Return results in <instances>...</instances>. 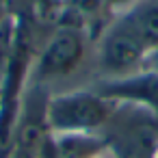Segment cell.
<instances>
[{"mask_svg": "<svg viewBox=\"0 0 158 158\" xmlns=\"http://www.w3.org/2000/svg\"><path fill=\"white\" fill-rule=\"evenodd\" d=\"M93 56V35L78 24L54 26L44 41L37 59L31 63L28 85L48 89L50 82L74 76L85 61Z\"/></svg>", "mask_w": 158, "mask_h": 158, "instance_id": "1", "label": "cell"}, {"mask_svg": "<svg viewBox=\"0 0 158 158\" xmlns=\"http://www.w3.org/2000/svg\"><path fill=\"white\" fill-rule=\"evenodd\" d=\"M113 158H158V110L115 102L100 130Z\"/></svg>", "mask_w": 158, "mask_h": 158, "instance_id": "2", "label": "cell"}, {"mask_svg": "<svg viewBox=\"0 0 158 158\" xmlns=\"http://www.w3.org/2000/svg\"><path fill=\"white\" fill-rule=\"evenodd\" d=\"M147 54H149L147 44L121 15L115 13L110 22L93 39L91 65L95 69V80L130 76L143 69Z\"/></svg>", "mask_w": 158, "mask_h": 158, "instance_id": "3", "label": "cell"}, {"mask_svg": "<svg viewBox=\"0 0 158 158\" xmlns=\"http://www.w3.org/2000/svg\"><path fill=\"white\" fill-rule=\"evenodd\" d=\"M115 102L102 98L93 87L67 89L48 95L46 117L52 134L100 132L108 121Z\"/></svg>", "mask_w": 158, "mask_h": 158, "instance_id": "4", "label": "cell"}, {"mask_svg": "<svg viewBox=\"0 0 158 158\" xmlns=\"http://www.w3.org/2000/svg\"><path fill=\"white\" fill-rule=\"evenodd\" d=\"M93 89L110 102H128L158 110V74L149 69H139L130 76L95 80Z\"/></svg>", "mask_w": 158, "mask_h": 158, "instance_id": "5", "label": "cell"}, {"mask_svg": "<svg viewBox=\"0 0 158 158\" xmlns=\"http://www.w3.org/2000/svg\"><path fill=\"white\" fill-rule=\"evenodd\" d=\"M54 158H104L108 145L100 132H63L52 134Z\"/></svg>", "mask_w": 158, "mask_h": 158, "instance_id": "6", "label": "cell"}, {"mask_svg": "<svg viewBox=\"0 0 158 158\" xmlns=\"http://www.w3.org/2000/svg\"><path fill=\"white\" fill-rule=\"evenodd\" d=\"M147 44L149 50L158 48V0H134L126 9L117 11Z\"/></svg>", "mask_w": 158, "mask_h": 158, "instance_id": "7", "label": "cell"}, {"mask_svg": "<svg viewBox=\"0 0 158 158\" xmlns=\"http://www.w3.org/2000/svg\"><path fill=\"white\" fill-rule=\"evenodd\" d=\"M20 28L22 20L15 13H7L5 18H0V87H2L9 67L13 63L18 44H20Z\"/></svg>", "mask_w": 158, "mask_h": 158, "instance_id": "8", "label": "cell"}, {"mask_svg": "<svg viewBox=\"0 0 158 158\" xmlns=\"http://www.w3.org/2000/svg\"><path fill=\"white\" fill-rule=\"evenodd\" d=\"M143 69H149V72H156V74H158V48L149 50V54H147V59H145Z\"/></svg>", "mask_w": 158, "mask_h": 158, "instance_id": "9", "label": "cell"}, {"mask_svg": "<svg viewBox=\"0 0 158 158\" xmlns=\"http://www.w3.org/2000/svg\"><path fill=\"white\" fill-rule=\"evenodd\" d=\"M9 2H13L18 9H33V5H35V0H9Z\"/></svg>", "mask_w": 158, "mask_h": 158, "instance_id": "10", "label": "cell"}]
</instances>
